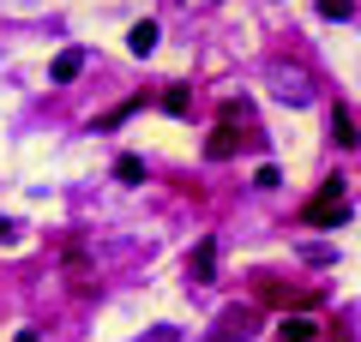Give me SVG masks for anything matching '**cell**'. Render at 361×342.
<instances>
[{
	"instance_id": "6da1fadb",
	"label": "cell",
	"mask_w": 361,
	"mask_h": 342,
	"mask_svg": "<svg viewBox=\"0 0 361 342\" xmlns=\"http://www.w3.org/2000/svg\"><path fill=\"white\" fill-rule=\"evenodd\" d=\"M349 216V204H343V180H325L319 192H313L307 204H301V222L307 228H337Z\"/></svg>"
},
{
	"instance_id": "7a4b0ae2",
	"label": "cell",
	"mask_w": 361,
	"mask_h": 342,
	"mask_svg": "<svg viewBox=\"0 0 361 342\" xmlns=\"http://www.w3.org/2000/svg\"><path fill=\"white\" fill-rule=\"evenodd\" d=\"M187 282H199V289H205V282H217V241H211V234L187 253Z\"/></svg>"
},
{
	"instance_id": "3957f363",
	"label": "cell",
	"mask_w": 361,
	"mask_h": 342,
	"mask_svg": "<svg viewBox=\"0 0 361 342\" xmlns=\"http://www.w3.org/2000/svg\"><path fill=\"white\" fill-rule=\"evenodd\" d=\"M271 78H277V84H271V90H277V96H283V102H313V78L301 72V66H277V72H271Z\"/></svg>"
},
{
	"instance_id": "277c9868",
	"label": "cell",
	"mask_w": 361,
	"mask_h": 342,
	"mask_svg": "<svg viewBox=\"0 0 361 342\" xmlns=\"http://www.w3.org/2000/svg\"><path fill=\"white\" fill-rule=\"evenodd\" d=\"M253 294H259V300H271V306H313V294H307V289H283L277 277H259V282H253Z\"/></svg>"
},
{
	"instance_id": "5b68a950",
	"label": "cell",
	"mask_w": 361,
	"mask_h": 342,
	"mask_svg": "<svg viewBox=\"0 0 361 342\" xmlns=\"http://www.w3.org/2000/svg\"><path fill=\"white\" fill-rule=\"evenodd\" d=\"M235 151H241V132H235V120H217V132L205 139V156H211V163H229Z\"/></svg>"
},
{
	"instance_id": "8992f818",
	"label": "cell",
	"mask_w": 361,
	"mask_h": 342,
	"mask_svg": "<svg viewBox=\"0 0 361 342\" xmlns=\"http://www.w3.org/2000/svg\"><path fill=\"white\" fill-rule=\"evenodd\" d=\"M331 144H337V151H355V144H361L355 114H349V108H331Z\"/></svg>"
},
{
	"instance_id": "52a82bcc",
	"label": "cell",
	"mask_w": 361,
	"mask_h": 342,
	"mask_svg": "<svg viewBox=\"0 0 361 342\" xmlns=\"http://www.w3.org/2000/svg\"><path fill=\"white\" fill-rule=\"evenodd\" d=\"M313 336H319V324H313L307 312H295V318L283 312V324H277V342H313Z\"/></svg>"
},
{
	"instance_id": "ba28073f",
	"label": "cell",
	"mask_w": 361,
	"mask_h": 342,
	"mask_svg": "<svg viewBox=\"0 0 361 342\" xmlns=\"http://www.w3.org/2000/svg\"><path fill=\"white\" fill-rule=\"evenodd\" d=\"M78 72H85V54H78V49H66V54H54V66H49V78H54V84H73Z\"/></svg>"
},
{
	"instance_id": "9c48e42d",
	"label": "cell",
	"mask_w": 361,
	"mask_h": 342,
	"mask_svg": "<svg viewBox=\"0 0 361 342\" xmlns=\"http://www.w3.org/2000/svg\"><path fill=\"white\" fill-rule=\"evenodd\" d=\"M157 37H163V30H157V25H151V18H139V25H133V30H127V49H133V54H139V61H145V54H151V49H157Z\"/></svg>"
},
{
	"instance_id": "30bf717a",
	"label": "cell",
	"mask_w": 361,
	"mask_h": 342,
	"mask_svg": "<svg viewBox=\"0 0 361 342\" xmlns=\"http://www.w3.org/2000/svg\"><path fill=\"white\" fill-rule=\"evenodd\" d=\"M115 180L139 186V180H145V163H139V156H115Z\"/></svg>"
},
{
	"instance_id": "8fae6325",
	"label": "cell",
	"mask_w": 361,
	"mask_h": 342,
	"mask_svg": "<svg viewBox=\"0 0 361 342\" xmlns=\"http://www.w3.org/2000/svg\"><path fill=\"white\" fill-rule=\"evenodd\" d=\"M163 108H169V114H187V84H169V90H163Z\"/></svg>"
},
{
	"instance_id": "7c38bea8",
	"label": "cell",
	"mask_w": 361,
	"mask_h": 342,
	"mask_svg": "<svg viewBox=\"0 0 361 342\" xmlns=\"http://www.w3.org/2000/svg\"><path fill=\"white\" fill-rule=\"evenodd\" d=\"M355 13V0H319V18H349Z\"/></svg>"
},
{
	"instance_id": "4fadbf2b",
	"label": "cell",
	"mask_w": 361,
	"mask_h": 342,
	"mask_svg": "<svg viewBox=\"0 0 361 342\" xmlns=\"http://www.w3.org/2000/svg\"><path fill=\"white\" fill-rule=\"evenodd\" d=\"M277 180H283V175H277V168H271V163H259V175H253V186H265V192H271V186H277Z\"/></svg>"
},
{
	"instance_id": "5bb4252c",
	"label": "cell",
	"mask_w": 361,
	"mask_h": 342,
	"mask_svg": "<svg viewBox=\"0 0 361 342\" xmlns=\"http://www.w3.org/2000/svg\"><path fill=\"white\" fill-rule=\"evenodd\" d=\"M139 342H180V330H175V324H157L151 336H139Z\"/></svg>"
},
{
	"instance_id": "9a60e30c",
	"label": "cell",
	"mask_w": 361,
	"mask_h": 342,
	"mask_svg": "<svg viewBox=\"0 0 361 342\" xmlns=\"http://www.w3.org/2000/svg\"><path fill=\"white\" fill-rule=\"evenodd\" d=\"M18 241V222H6V216H0V246H13Z\"/></svg>"
}]
</instances>
